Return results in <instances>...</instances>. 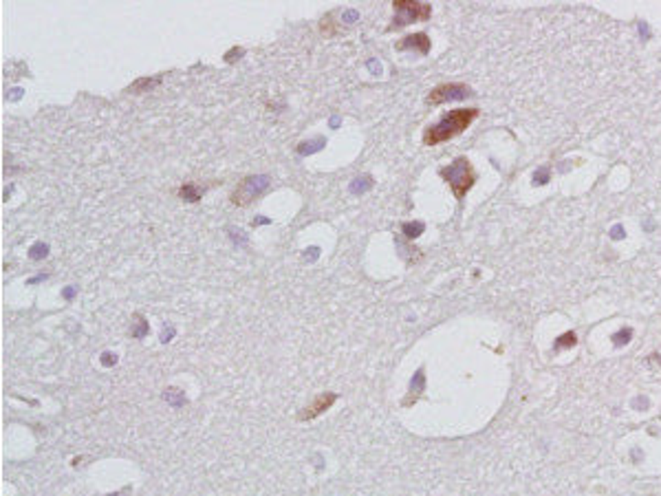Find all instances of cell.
Instances as JSON below:
<instances>
[{"mask_svg":"<svg viewBox=\"0 0 661 496\" xmlns=\"http://www.w3.org/2000/svg\"><path fill=\"white\" fill-rule=\"evenodd\" d=\"M159 82H161V77H153V79H150V77H142V79H137V82H135L128 90H131V93H142L144 88H153V86H157Z\"/></svg>","mask_w":661,"mask_h":496,"instance_id":"obj_8","label":"cell"},{"mask_svg":"<svg viewBox=\"0 0 661 496\" xmlns=\"http://www.w3.org/2000/svg\"><path fill=\"white\" fill-rule=\"evenodd\" d=\"M333 401H335V395H320V397H318L316 401L311 403V406H309V410H307V412H303V414H300V419H313V417H318V414H320V412H324V410H327V408L331 406Z\"/></svg>","mask_w":661,"mask_h":496,"instance_id":"obj_7","label":"cell"},{"mask_svg":"<svg viewBox=\"0 0 661 496\" xmlns=\"http://www.w3.org/2000/svg\"><path fill=\"white\" fill-rule=\"evenodd\" d=\"M392 7H395V22H392V27H403V25H410V22H421V20H428L432 14L430 5L414 3V0H395Z\"/></svg>","mask_w":661,"mask_h":496,"instance_id":"obj_3","label":"cell"},{"mask_svg":"<svg viewBox=\"0 0 661 496\" xmlns=\"http://www.w3.org/2000/svg\"><path fill=\"white\" fill-rule=\"evenodd\" d=\"M629 338H631V331H622V333H617V336H615V344L629 342Z\"/></svg>","mask_w":661,"mask_h":496,"instance_id":"obj_12","label":"cell"},{"mask_svg":"<svg viewBox=\"0 0 661 496\" xmlns=\"http://www.w3.org/2000/svg\"><path fill=\"white\" fill-rule=\"evenodd\" d=\"M179 194H181L183 199H188V201H199L201 190L196 188V186H192V183H188V186H183V188L179 190Z\"/></svg>","mask_w":661,"mask_h":496,"instance_id":"obj_9","label":"cell"},{"mask_svg":"<svg viewBox=\"0 0 661 496\" xmlns=\"http://www.w3.org/2000/svg\"><path fill=\"white\" fill-rule=\"evenodd\" d=\"M403 229H405V234H408V236H419L421 229H423V225H421V223H414V225H412V223H405Z\"/></svg>","mask_w":661,"mask_h":496,"instance_id":"obj_11","label":"cell"},{"mask_svg":"<svg viewBox=\"0 0 661 496\" xmlns=\"http://www.w3.org/2000/svg\"><path fill=\"white\" fill-rule=\"evenodd\" d=\"M441 177L450 183V188H452V192H454V197L459 201L466 197L468 190L474 186V183H477V172H474L472 164L466 157H459V159L452 161L450 166L441 168Z\"/></svg>","mask_w":661,"mask_h":496,"instance_id":"obj_2","label":"cell"},{"mask_svg":"<svg viewBox=\"0 0 661 496\" xmlns=\"http://www.w3.org/2000/svg\"><path fill=\"white\" fill-rule=\"evenodd\" d=\"M397 49H414L419 53H428L430 51V38L425 36V33H412V36H405L401 42H397Z\"/></svg>","mask_w":661,"mask_h":496,"instance_id":"obj_6","label":"cell"},{"mask_svg":"<svg viewBox=\"0 0 661 496\" xmlns=\"http://www.w3.org/2000/svg\"><path fill=\"white\" fill-rule=\"evenodd\" d=\"M472 93V88L468 84H441V86H434L430 93H428L425 102L432 104V106H439V104L443 102H452V99H466L468 95Z\"/></svg>","mask_w":661,"mask_h":496,"instance_id":"obj_5","label":"cell"},{"mask_svg":"<svg viewBox=\"0 0 661 496\" xmlns=\"http://www.w3.org/2000/svg\"><path fill=\"white\" fill-rule=\"evenodd\" d=\"M269 186V177H247L242 179L234 194H231V203L234 205H249L253 199H258L260 194Z\"/></svg>","mask_w":661,"mask_h":496,"instance_id":"obj_4","label":"cell"},{"mask_svg":"<svg viewBox=\"0 0 661 496\" xmlns=\"http://www.w3.org/2000/svg\"><path fill=\"white\" fill-rule=\"evenodd\" d=\"M479 117V108H457L450 111L441 117L437 124L428 126L423 133V144L425 146H437L443 144L452 137L461 135L463 131H468V126Z\"/></svg>","mask_w":661,"mask_h":496,"instance_id":"obj_1","label":"cell"},{"mask_svg":"<svg viewBox=\"0 0 661 496\" xmlns=\"http://www.w3.org/2000/svg\"><path fill=\"white\" fill-rule=\"evenodd\" d=\"M577 340H575V333H564V336L555 342V349H566V347H573Z\"/></svg>","mask_w":661,"mask_h":496,"instance_id":"obj_10","label":"cell"}]
</instances>
